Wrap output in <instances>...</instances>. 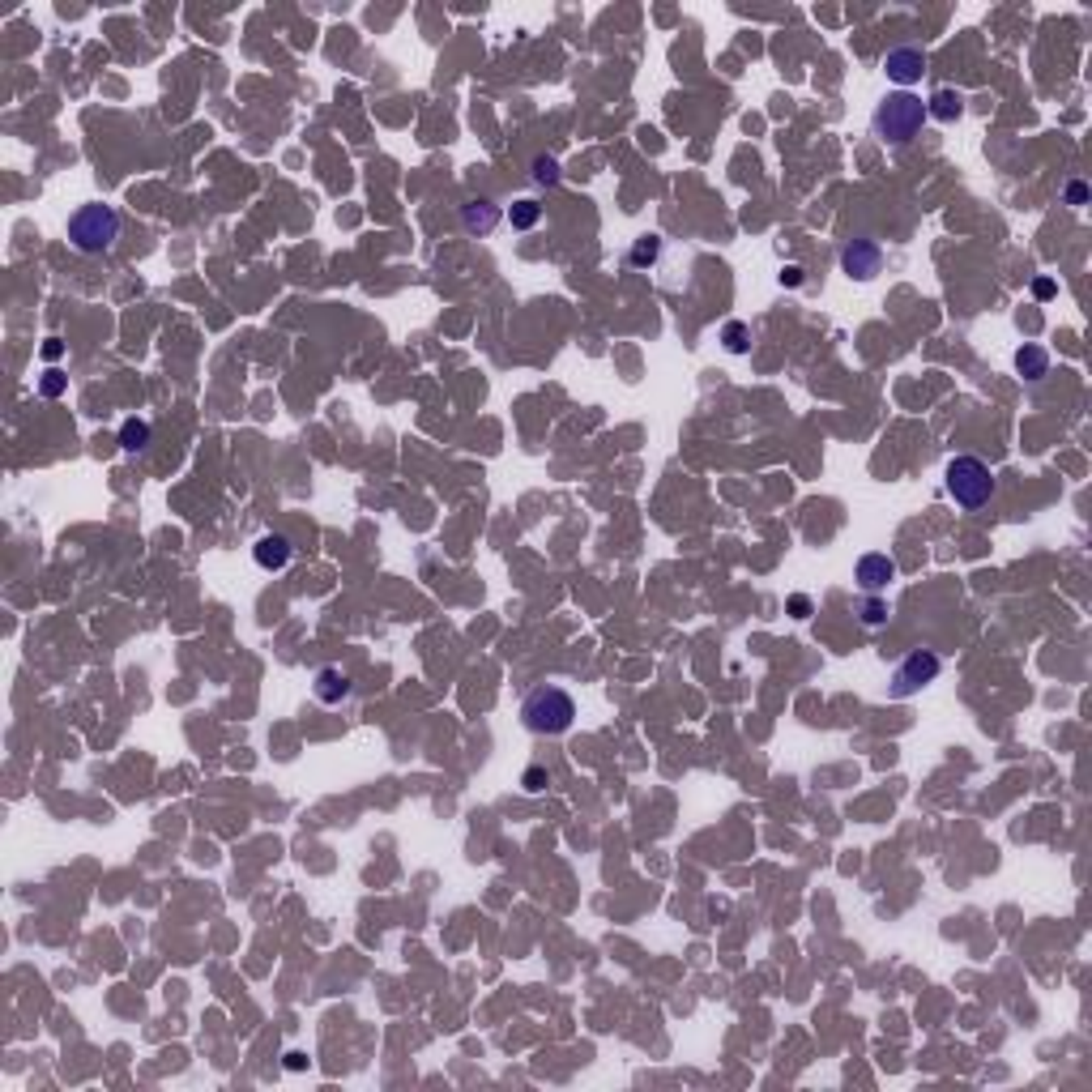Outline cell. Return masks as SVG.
Segmentation results:
<instances>
[{
	"label": "cell",
	"instance_id": "obj_1",
	"mask_svg": "<svg viewBox=\"0 0 1092 1092\" xmlns=\"http://www.w3.org/2000/svg\"><path fill=\"white\" fill-rule=\"evenodd\" d=\"M926 120H931V115H926V102L918 99V95H909V90H896V95H884V99H879L875 115H871V133H875L884 146L900 149L922 133Z\"/></svg>",
	"mask_w": 1092,
	"mask_h": 1092
},
{
	"label": "cell",
	"instance_id": "obj_2",
	"mask_svg": "<svg viewBox=\"0 0 1092 1092\" xmlns=\"http://www.w3.org/2000/svg\"><path fill=\"white\" fill-rule=\"evenodd\" d=\"M521 721L530 734H563L576 721V700L555 683H543L521 700Z\"/></svg>",
	"mask_w": 1092,
	"mask_h": 1092
},
{
	"label": "cell",
	"instance_id": "obj_3",
	"mask_svg": "<svg viewBox=\"0 0 1092 1092\" xmlns=\"http://www.w3.org/2000/svg\"><path fill=\"white\" fill-rule=\"evenodd\" d=\"M947 496L956 499L964 512H977L994 499V470L982 457H951L947 461Z\"/></svg>",
	"mask_w": 1092,
	"mask_h": 1092
},
{
	"label": "cell",
	"instance_id": "obj_4",
	"mask_svg": "<svg viewBox=\"0 0 1092 1092\" xmlns=\"http://www.w3.org/2000/svg\"><path fill=\"white\" fill-rule=\"evenodd\" d=\"M120 240V214L111 205H82L73 218H69V244L77 252H107L111 244Z\"/></svg>",
	"mask_w": 1092,
	"mask_h": 1092
},
{
	"label": "cell",
	"instance_id": "obj_5",
	"mask_svg": "<svg viewBox=\"0 0 1092 1092\" xmlns=\"http://www.w3.org/2000/svg\"><path fill=\"white\" fill-rule=\"evenodd\" d=\"M939 670H944V657L935 653V648H913L900 666H896L892 674V700H909V695H918L922 687H931L935 679H939Z\"/></svg>",
	"mask_w": 1092,
	"mask_h": 1092
},
{
	"label": "cell",
	"instance_id": "obj_6",
	"mask_svg": "<svg viewBox=\"0 0 1092 1092\" xmlns=\"http://www.w3.org/2000/svg\"><path fill=\"white\" fill-rule=\"evenodd\" d=\"M841 269L853 278V282H871V278L884 269V248H879L875 240L858 235V240H849L841 248Z\"/></svg>",
	"mask_w": 1092,
	"mask_h": 1092
},
{
	"label": "cell",
	"instance_id": "obj_7",
	"mask_svg": "<svg viewBox=\"0 0 1092 1092\" xmlns=\"http://www.w3.org/2000/svg\"><path fill=\"white\" fill-rule=\"evenodd\" d=\"M853 581H858V589H862V594H884V589L896 581V559H892V555H884V550L862 555V559H858V568H853Z\"/></svg>",
	"mask_w": 1092,
	"mask_h": 1092
},
{
	"label": "cell",
	"instance_id": "obj_8",
	"mask_svg": "<svg viewBox=\"0 0 1092 1092\" xmlns=\"http://www.w3.org/2000/svg\"><path fill=\"white\" fill-rule=\"evenodd\" d=\"M884 73L892 77L896 86H913V82H922V73H926V51L922 48H892L884 56Z\"/></svg>",
	"mask_w": 1092,
	"mask_h": 1092
},
{
	"label": "cell",
	"instance_id": "obj_9",
	"mask_svg": "<svg viewBox=\"0 0 1092 1092\" xmlns=\"http://www.w3.org/2000/svg\"><path fill=\"white\" fill-rule=\"evenodd\" d=\"M291 538L286 534H260L256 546H252V559H256V568H265V572H282L286 563H291Z\"/></svg>",
	"mask_w": 1092,
	"mask_h": 1092
},
{
	"label": "cell",
	"instance_id": "obj_10",
	"mask_svg": "<svg viewBox=\"0 0 1092 1092\" xmlns=\"http://www.w3.org/2000/svg\"><path fill=\"white\" fill-rule=\"evenodd\" d=\"M499 205L496 201H487V197H478V201H465L461 205V227H465V235H491L499 227Z\"/></svg>",
	"mask_w": 1092,
	"mask_h": 1092
},
{
	"label": "cell",
	"instance_id": "obj_11",
	"mask_svg": "<svg viewBox=\"0 0 1092 1092\" xmlns=\"http://www.w3.org/2000/svg\"><path fill=\"white\" fill-rule=\"evenodd\" d=\"M312 695H316L320 704H342L350 695V679L338 670V666H320L316 679H312Z\"/></svg>",
	"mask_w": 1092,
	"mask_h": 1092
},
{
	"label": "cell",
	"instance_id": "obj_12",
	"mask_svg": "<svg viewBox=\"0 0 1092 1092\" xmlns=\"http://www.w3.org/2000/svg\"><path fill=\"white\" fill-rule=\"evenodd\" d=\"M926 115H935V120H944V124L960 120V115H964V95L951 90V86H939V90L926 99Z\"/></svg>",
	"mask_w": 1092,
	"mask_h": 1092
},
{
	"label": "cell",
	"instance_id": "obj_13",
	"mask_svg": "<svg viewBox=\"0 0 1092 1092\" xmlns=\"http://www.w3.org/2000/svg\"><path fill=\"white\" fill-rule=\"evenodd\" d=\"M1016 372H1020L1024 380H1042L1045 372H1049V354H1045V346L1024 342V346L1016 350Z\"/></svg>",
	"mask_w": 1092,
	"mask_h": 1092
},
{
	"label": "cell",
	"instance_id": "obj_14",
	"mask_svg": "<svg viewBox=\"0 0 1092 1092\" xmlns=\"http://www.w3.org/2000/svg\"><path fill=\"white\" fill-rule=\"evenodd\" d=\"M503 218H508V227H512V231H534V227H538V218H543V205H538V201H512Z\"/></svg>",
	"mask_w": 1092,
	"mask_h": 1092
},
{
	"label": "cell",
	"instance_id": "obj_15",
	"mask_svg": "<svg viewBox=\"0 0 1092 1092\" xmlns=\"http://www.w3.org/2000/svg\"><path fill=\"white\" fill-rule=\"evenodd\" d=\"M149 436H154V431H149L146 418H124V423H120V448H124V452H141V448H149Z\"/></svg>",
	"mask_w": 1092,
	"mask_h": 1092
},
{
	"label": "cell",
	"instance_id": "obj_16",
	"mask_svg": "<svg viewBox=\"0 0 1092 1092\" xmlns=\"http://www.w3.org/2000/svg\"><path fill=\"white\" fill-rule=\"evenodd\" d=\"M721 342H726L730 354H747V350H751V325H747V320H726Z\"/></svg>",
	"mask_w": 1092,
	"mask_h": 1092
},
{
	"label": "cell",
	"instance_id": "obj_17",
	"mask_svg": "<svg viewBox=\"0 0 1092 1092\" xmlns=\"http://www.w3.org/2000/svg\"><path fill=\"white\" fill-rule=\"evenodd\" d=\"M858 615H862V623H866V628L888 623V602H884V594H866L862 602H858Z\"/></svg>",
	"mask_w": 1092,
	"mask_h": 1092
},
{
	"label": "cell",
	"instance_id": "obj_18",
	"mask_svg": "<svg viewBox=\"0 0 1092 1092\" xmlns=\"http://www.w3.org/2000/svg\"><path fill=\"white\" fill-rule=\"evenodd\" d=\"M657 256H661V240H657V235H641V240L632 244V256H628V260H632L636 269H645V265H657Z\"/></svg>",
	"mask_w": 1092,
	"mask_h": 1092
},
{
	"label": "cell",
	"instance_id": "obj_19",
	"mask_svg": "<svg viewBox=\"0 0 1092 1092\" xmlns=\"http://www.w3.org/2000/svg\"><path fill=\"white\" fill-rule=\"evenodd\" d=\"M534 184H543V188L559 184V162H555V158H546V154L534 158Z\"/></svg>",
	"mask_w": 1092,
	"mask_h": 1092
},
{
	"label": "cell",
	"instance_id": "obj_20",
	"mask_svg": "<svg viewBox=\"0 0 1092 1092\" xmlns=\"http://www.w3.org/2000/svg\"><path fill=\"white\" fill-rule=\"evenodd\" d=\"M521 786H525V794H543L546 786H550V773L538 768V764H530V768L521 773Z\"/></svg>",
	"mask_w": 1092,
	"mask_h": 1092
},
{
	"label": "cell",
	"instance_id": "obj_21",
	"mask_svg": "<svg viewBox=\"0 0 1092 1092\" xmlns=\"http://www.w3.org/2000/svg\"><path fill=\"white\" fill-rule=\"evenodd\" d=\"M64 385H69V380H64V372H48V376L39 380V393H43V398H60V393H64Z\"/></svg>",
	"mask_w": 1092,
	"mask_h": 1092
},
{
	"label": "cell",
	"instance_id": "obj_22",
	"mask_svg": "<svg viewBox=\"0 0 1092 1092\" xmlns=\"http://www.w3.org/2000/svg\"><path fill=\"white\" fill-rule=\"evenodd\" d=\"M790 610H794V619H806V615H811V597L794 594V597H790Z\"/></svg>",
	"mask_w": 1092,
	"mask_h": 1092
},
{
	"label": "cell",
	"instance_id": "obj_23",
	"mask_svg": "<svg viewBox=\"0 0 1092 1092\" xmlns=\"http://www.w3.org/2000/svg\"><path fill=\"white\" fill-rule=\"evenodd\" d=\"M1084 201H1089V188H1084L1080 180H1076V184H1067V205H1084Z\"/></svg>",
	"mask_w": 1092,
	"mask_h": 1092
},
{
	"label": "cell",
	"instance_id": "obj_24",
	"mask_svg": "<svg viewBox=\"0 0 1092 1092\" xmlns=\"http://www.w3.org/2000/svg\"><path fill=\"white\" fill-rule=\"evenodd\" d=\"M781 286H802V269H798V265H786V269H781Z\"/></svg>",
	"mask_w": 1092,
	"mask_h": 1092
},
{
	"label": "cell",
	"instance_id": "obj_25",
	"mask_svg": "<svg viewBox=\"0 0 1092 1092\" xmlns=\"http://www.w3.org/2000/svg\"><path fill=\"white\" fill-rule=\"evenodd\" d=\"M1054 291H1058V286H1054L1049 278H1037V282H1033V295L1037 299H1054Z\"/></svg>",
	"mask_w": 1092,
	"mask_h": 1092
},
{
	"label": "cell",
	"instance_id": "obj_26",
	"mask_svg": "<svg viewBox=\"0 0 1092 1092\" xmlns=\"http://www.w3.org/2000/svg\"><path fill=\"white\" fill-rule=\"evenodd\" d=\"M303 1067H307L303 1054H286V1071H303Z\"/></svg>",
	"mask_w": 1092,
	"mask_h": 1092
},
{
	"label": "cell",
	"instance_id": "obj_27",
	"mask_svg": "<svg viewBox=\"0 0 1092 1092\" xmlns=\"http://www.w3.org/2000/svg\"><path fill=\"white\" fill-rule=\"evenodd\" d=\"M60 350H64V346H60V338H48V346H43V354H48V359H60Z\"/></svg>",
	"mask_w": 1092,
	"mask_h": 1092
}]
</instances>
